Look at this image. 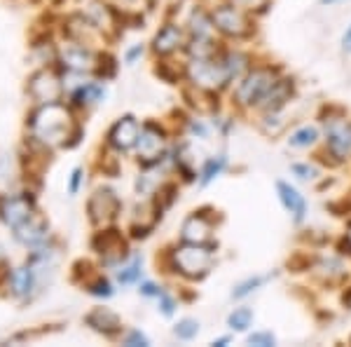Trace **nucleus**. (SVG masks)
<instances>
[{"label":"nucleus","instance_id":"obj_1","mask_svg":"<svg viewBox=\"0 0 351 347\" xmlns=\"http://www.w3.org/2000/svg\"><path fill=\"white\" fill-rule=\"evenodd\" d=\"M31 132L45 146H64L75 132L73 115L59 104H45L40 111L33 115Z\"/></svg>","mask_w":351,"mask_h":347},{"label":"nucleus","instance_id":"obj_2","mask_svg":"<svg viewBox=\"0 0 351 347\" xmlns=\"http://www.w3.org/2000/svg\"><path fill=\"white\" fill-rule=\"evenodd\" d=\"M188 76L197 87L208 89V92L225 87V85L232 80L225 61L223 59L218 61V59H213V56H206V59H192L188 66Z\"/></svg>","mask_w":351,"mask_h":347},{"label":"nucleus","instance_id":"obj_3","mask_svg":"<svg viewBox=\"0 0 351 347\" xmlns=\"http://www.w3.org/2000/svg\"><path fill=\"white\" fill-rule=\"evenodd\" d=\"M173 263L183 272L185 277H204L208 270H211V263H213V254L206 244H190L185 242L180 249L173 251Z\"/></svg>","mask_w":351,"mask_h":347},{"label":"nucleus","instance_id":"obj_4","mask_svg":"<svg viewBox=\"0 0 351 347\" xmlns=\"http://www.w3.org/2000/svg\"><path fill=\"white\" fill-rule=\"evenodd\" d=\"M274 82L276 78L269 68H258V71L248 73L239 87H237V99L243 106H260L265 96L269 94V89L274 87Z\"/></svg>","mask_w":351,"mask_h":347},{"label":"nucleus","instance_id":"obj_5","mask_svg":"<svg viewBox=\"0 0 351 347\" xmlns=\"http://www.w3.org/2000/svg\"><path fill=\"white\" fill-rule=\"evenodd\" d=\"M28 92L38 104H59L61 94H64V85L52 71H40L31 78L28 82Z\"/></svg>","mask_w":351,"mask_h":347},{"label":"nucleus","instance_id":"obj_6","mask_svg":"<svg viewBox=\"0 0 351 347\" xmlns=\"http://www.w3.org/2000/svg\"><path fill=\"white\" fill-rule=\"evenodd\" d=\"M213 24L230 38H241L248 33V19L237 5H220L213 12Z\"/></svg>","mask_w":351,"mask_h":347},{"label":"nucleus","instance_id":"obj_7","mask_svg":"<svg viewBox=\"0 0 351 347\" xmlns=\"http://www.w3.org/2000/svg\"><path fill=\"white\" fill-rule=\"evenodd\" d=\"M120 214V200L110 188H99L89 200V216L94 223H110Z\"/></svg>","mask_w":351,"mask_h":347},{"label":"nucleus","instance_id":"obj_8","mask_svg":"<svg viewBox=\"0 0 351 347\" xmlns=\"http://www.w3.org/2000/svg\"><path fill=\"white\" fill-rule=\"evenodd\" d=\"M136 150H138V157L143 164H155L164 150V134L155 124H145L138 134V141H136Z\"/></svg>","mask_w":351,"mask_h":347},{"label":"nucleus","instance_id":"obj_9","mask_svg":"<svg viewBox=\"0 0 351 347\" xmlns=\"http://www.w3.org/2000/svg\"><path fill=\"white\" fill-rule=\"evenodd\" d=\"M326 141L332 155L349 157L351 155V122L342 120V117L326 122Z\"/></svg>","mask_w":351,"mask_h":347},{"label":"nucleus","instance_id":"obj_10","mask_svg":"<svg viewBox=\"0 0 351 347\" xmlns=\"http://www.w3.org/2000/svg\"><path fill=\"white\" fill-rule=\"evenodd\" d=\"M94 247L99 249V254L104 256L106 265H117L120 260L127 258V244L122 242V237L117 235V230H106L94 240Z\"/></svg>","mask_w":351,"mask_h":347},{"label":"nucleus","instance_id":"obj_11","mask_svg":"<svg viewBox=\"0 0 351 347\" xmlns=\"http://www.w3.org/2000/svg\"><path fill=\"white\" fill-rule=\"evenodd\" d=\"M33 214H36V209H33V202L28 197H8V200L0 202V219L10 227L21 225Z\"/></svg>","mask_w":351,"mask_h":347},{"label":"nucleus","instance_id":"obj_12","mask_svg":"<svg viewBox=\"0 0 351 347\" xmlns=\"http://www.w3.org/2000/svg\"><path fill=\"white\" fill-rule=\"evenodd\" d=\"M61 61H64V66L73 73H84V71H94L96 68V56L80 43H73V45H68V47H64Z\"/></svg>","mask_w":351,"mask_h":347},{"label":"nucleus","instance_id":"obj_13","mask_svg":"<svg viewBox=\"0 0 351 347\" xmlns=\"http://www.w3.org/2000/svg\"><path fill=\"white\" fill-rule=\"evenodd\" d=\"M138 122L134 120L132 115H124L122 120L115 122V127L110 129V144L117 150H129V148L136 146L138 141Z\"/></svg>","mask_w":351,"mask_h":347},{"label":"nucleus","instance_id":"obj_14","mask_svg":"<svg viewBox=\"0 0 351 347\" xmlns=\"http://www.w3.org/2000/svg\"><path fill=\"white\" fill-rule=\"evenodd\" d=\"M276 192H279V200L286 207V212L293 214L295 223H302L304 214H307V202H304V197L300 195L291 183H286V181H276Z\"/></svg>","mask_w":351,"mask_h":347},{"label":"nucleus","instance_id":"obj_15","mask_svg":"<svg viewBox=\"0 0 351 347\" xmlns=\"http://www.w3.org/2000/svg\"><path fill=\"white\" fill-rule=\"evenodd\" d=\"M14 235L21 244H31V247L33 244H40L47 237V221L36 212L31 219H26L24 223L14 227Z\"/></svg>","mask_w":351,"mask_h":347},{"label":"nucleus","instance_id":"obj_16","mask_svg":"<svg viewBox=\"0 0 351 347\" xmlns=\"http://www.w3.org/2000/svg\"><path fill=\"white\" fill-rule=\"evenodd\" d=\"M211 221L204 219V216L195 214L190 216L188 221L183 223V242H190V244H208L211 240Z\"/></svg>","mask_w":351,"mask_h":347},{"label":"nucleus","instance_id":"obj_17","mask_svg":"<svg viewBox=\"0 0 351 347\" xmlns=\"http://www.w3.org/2000/svg\"><path fill=\"white\" fill-rule=\"evenodd\" d=\"M87 324L94 328V331L104 333V335H115L122 331V322L115 312L106 310V307H99V310L89 312L87 315Z\"/></svg>","mask_w":351,"mask_h":347},{"label":"nucleus","instance_id":"obj_18","mask_svg":"<svg viewBox=\"0 0 351 347\" xmlns=\"http://www.w3.org/2000/svg\"><path fill=\"white\" fill-rule=\"evenodd\" d=\"M155 52L157 54H171L173 49H178L183 45V31L178 26H164L155 36Z\"/></svg>","mask_w":351,"mask_h":347},{"label":"nucleus","instance_id":"obj_19","mask_svg":"<svg viewBox=\"0 0 351 347\" xmlns=\"http://www.w3.org/2000/svg\"><path fill=\"white\" fill-rule=\"evenodd\" d=\"M10 282H12L14 295L26 298V295L33 291V287H36V270H33V265L19 267V270H14L12 275H10Z\"/></svg>","mask_w":351,"mask_h":347},{"label":"nucleus","instance_id":"obj_20","mask_svg":"<svg viewBox=\"0 0 351 347\" xmlns=\"http://www.w3.org/2000/svg\"><path fill=\"white\" fill-rule=\"evenodd\" d=\"M288 94H291V82H288V80H276L274 87L269 89V94L265 96L263 104H260V106H263L265 111L274 113V111H279V108L286 104Z\"/></svg>","mask_w":351,"mask_h":347},{"label":"nucleus","instance_id":"obj_21","mask_svg":"<svg viewBox=\"0 0 351 347\" xmlns=\"http://www.w3.org/2000/svg\"><path fill=\"white\" fill-rule=\"evenodd\" d=\"M106 96L104 87L96 82H84L80 87L75 89V94H73V99H75V104L80 106H87V104H96V101H101Z\"/></svg>","mask_w":351,"mask_h":347},{"label":"nucleus","instance_id":"obj_22","mask_svg":"<svg viewBox=\"0 0 351 347\" xmlns=\"http://www.w3.org/2000/svg\"><path fill=\"white\" fill-rule=\"evenodd\" d=\"M316 139H319V129L316 127H300L298 132L291 134V139H288V144L293 148H309L316 144Z\"/></svg>","mask_w":351,"mask_h":347},{"label":"nucleus","instance_id":"obj_23","mask_svg":"<svg viewBox=\"0 0 351 347\" xmlns=\"http://www.w3.org/2000/svg\"><path fill=\"white\" fill-rule=\"evenodd\" d=\"M253 324V310L251 307H239L228 317V326L232 331H246L248 326Z\"/></svg>","mask_w":351,"mask_h":347},{"label":"nucleus","instance_id":"obj_24","mask_svg":"<svg viewBox=\"0 0 351 347\" xmlns=\"http://www.w3.org/2000/svg\"><path fill=\"white\" fill-rule=\"evenodd\" d=\"M225 167H228V160H225L223 155L206 160V164H204V169H202V186H208L213 179H218L220 172H223Z\"/></svg>","mask_w":351,"mask_h":347},{"label":"nucleus","instance_id":"obj_25","mask_svg":"<svg viewBox=\"0 0 351 347\" xmlns=\"http://www.w3.org/2000/svg\"><path fill=\"white\" fill-rule=\"evenodd\" d=\"M213 26H216L213 19H208L206 14H202V12L192 14V36L195 38H208L213 31Z\"/></svg>","mask_w":351,"mask_h":347},{"label":"nucleus","instance_id":"obj_26","mask_svg":"<svg viewBox=\"0 0 351 347\" xmlns=\"http://www.w3.org/2000/svg\"><path fill=\"white\" fill-rule=\"evenodd\" d=\"M267 282V277H263V275H258V277H251V280H246V282H241V284H237L234 287V291H232V298H246L248 293H253V291H258L263 284Z\"/></svg>","mask_w":351,"mask_h":347},{"label":"nucleus","instance_id":"obj_27","mask_svg":"<svg viewBox=\"0 0 351 347\" xmlns=\"http://www.w3.org/2000/svg\"><path fill=\"white\" fill-rule=\"evenodd\" d=\"M173 333H176V338H180V340L197 338V333H199V322H195V320H180L178 324H176Z\"/></svg>","mask_w":351,"mask_h":347},{"label":"nucleus","instance_id":"obj_28","mask_svg":"<svg viewBox=\"0 0 351 347\" xmlns=\"http://www.w3.org/2000/svg\"><path fill=\"white\" fill-rule=\"evenodd\" d=\"M138 277H141V258H134L132 265H127L124 270H120L117 280H120L122 284H134Z\"/></svg>","mask_w":351,"mask_h":347},{"label":"nucleus","instance_id":"obj_29","mask_svg":"<svg viewBox=\"0 0 351 347\" xmlns=\"http://www.w3.org/2000/svg\"><path fill=\"white\" fill-rule=\"evenodd\" d=\"M248 343L251 345H258V347H271L276 343V338L271 333H265V331H260V333H251L248 335Z\"/></svg>","mask_w":351,"mask_h":347},{"label":"nucleus","instance_id":"obj_30","mask_svg":"<svg viewBox=\"0 0 351 347\" xmlns=\"http://www.w3.org/2000/svg\"><path fill=\"white\" fill-rule=\"evenodd\" d=\"M293 174H298L302 181H309V179H314L316 176V169L314 167H309V164H293Z\"/></svg>","mask_w":351,"mask_h":347},{"label":"nucleus","instance_id":"obj_31","mask_svg":"<svg viewBox=\"0 0 351 347\" xmlns=\"http://www.w3.org/2000/svg\"><path fill=\"white\" fill-rule=\"evenodd\" d=\"M157 298H160V307H162V312L167 317H171L173 315V307H176V303H173V298L171 295H167L164 291H160V295H157Z\"/></svg>","mask_w":351,"mask_h":347},{"label":"nucleus","instance_id":"obj_32","mask_svg":"<svg viewBox=\"0 0 351 347\" xmlns=\"http://www.w3.org/2000/svg\"><path fill=\"white\" fill-rule=\"evenodd\" d=\"M94 295H104V298H108V295H112V289H110V284L106 282V280H101V282H96L92 289H89Z\"/></svg>","mask_w":351,"mask_h":347},{"label":"nucleus","instance_id":"obj_33","mask_svg":"<svg viewBox=\"0 0 351 347\" xmlns=\"http://www.w3.org/2000/svg\"><path fill=\"white\" fill-rule=\"evenodd\" d=\"M127 345L136 347V345H150V343H148V338H145V335L141 333V331H132V333L127 335Z\"/></svg>","mask_w":351,"mask_h":347},{"label":"nucleus","instance_id":"obj_34","mask_svg":"<svg viewBox=\"0 0 351 347\" xmlns=\"http://www.w3.org/2000/svg\"><path fill=\"white\" fill-rule=\"evenodd\" d=\"M80 181H82V169H75L73 176H71V188H68V190H71V195H75V192H77V188H80Z\"/></svg>","mask_w":351,"mask_h":347},{"label":"nucleus","instance_id":"obj_35","mask_svg":"<svg viewBox=\"0 0 351 347\" xmlns=\"http://www.w3.org/2000/svg\"><path fill=\"white\" fill-rule=\"evenodd\" d=\"M141 54H143V47H141V45H136V47H132L127 52V64H134V61L138 59Z\"/></svg>","mask_w":351,"mask_h":347},{"label":"nucleus","instance_id":"obj_36","mask_svg":"<svg viewBox=\"0 0 351 347\" xmlns=\"http://www.w3.org/2000/svg\"><path fill=\"white\" fill-rule=\"evenodd\" d=\"M141 293H143V295H160V289H157L155 284L145 282L143 287H141Z\"/></svg>","mask_w":351,"mask_h":347},{"label":"nucleus","instance_id":"obj_37","mask_svg":"<svg viewBox=\"0 0 351 347\" xmlns=\"http://www.w3.org/2000/svg\"><path fill=\"white\" fill-rule=\"evenodd\" d=\"M342 47L347 49V52H351V26L347 28V33H344V38H342Z\"/></svg>","mask_w":351,"mask_h":347},{"label":"nucleus","instance_id":"obj_38","mask_svg":"<svg viewBox=\"0 0 351 347\" xmlns=\"http://www.w3.org/2000/svg\"><path fill=\"white\" fill-rule=\"evenodd\" d=\"M228 343H230L228 338H218V340H213V345H218V347H225V345H228Z\"/></svg>","mask_w":351,"mask_h":347},{"label":"nucleus","instance_id":"obj_39","mask_svg":"<svg viewBox=\"0 0 351 347\" xmlns=\"http://www.w3.org/2000/svg\"><path fill=\"white\" fill-rule=\"evenodd\" d=\"M324 5H332V3H337V0H321Z\"/></svg>","mask_w":351,"mask_h":347},{"label":"nucleus","instance_id":"obj_40","mask_svg":"<svg viewBox=\"0 0 351 347\" xmlns=\"http://www.w3.org/2000/svg\"><path fill=\"white\" fill-rule=\"evenodd\" d=\"M344 303H347V305H351V295H344Z\"/></svg>","mask_w":351,"mask_h":347},{"label":"nucleus","instance_id":"obj_41","mask_svg":"<svg viewBox=\"0 0 351 347\" xmlns=\"http://www.w3.org/2000/svg\"><path fill=\"white\" fill-rule=\"evenodd\" d=\"M234 3H243V0H234ZM246 3H248V0H246Z\"/></svg>","mask_w":351,"mask_h":347}]
</instances>
